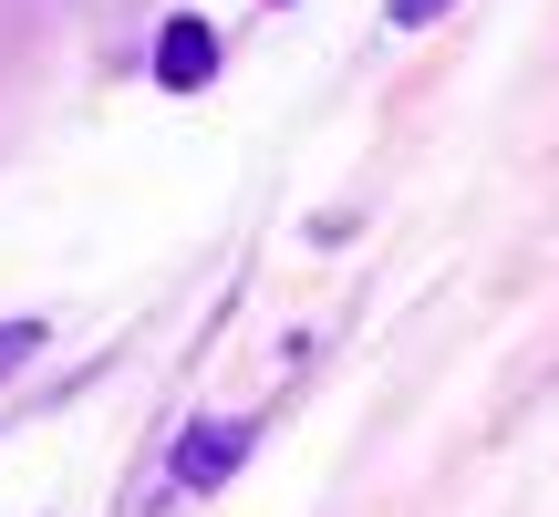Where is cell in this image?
Returning <instances> with one entry per match:
<instances>
[{"mask_svg":"<svg viewBox=\"0 0 559 517\" xmlns=\"http://www.w3.org/2000/svg\"><path fill=\"white\" fill-rule=\"evenodd\" d=\"M249 456V424H187L177 435V486H228Z\"/></svg>","mask_w":559,"mask_h":517,"instance_id":"1","label":"cell"},{"mask_svg":"<svg viewBox=\"0 0 559 517\" xmlns=\"http://www.w3.org/2000/svg\"><path fill=\"white\" fill-rule=\"evenodd\" d=\"M218 73V32H207V21H166V41H156V83H207Z\"/></svg>","mask_w":559,"mask_h":517,"instance_id":"2","label":"cell"},{"mask_svg":"<svg viewBox=\"0 0 559 517\" xmlns=\"http://www.w3.org/2000/svg\"><path fill=\"white\" fill-rule=\"evenodd\" d=\"M32 352H41V321H0V373H21Z\"/></svg>","mask_w":559,"mask_h":517,"instance_id":"3","label":"cell"},{"mask_svg":"<svg viewBox=\"0 0 559 517\" xmlns=\"http://www.w3.org/2000/svg\"><path fill=\"white\" fill-rule=\"evenodd\" d=\"M394 21H404V32H425V21H445V0H394Z\"/></svg>","mask_w":559,"mask_h":517,"instance_id":"4","label":"cell"}]
</instances>
